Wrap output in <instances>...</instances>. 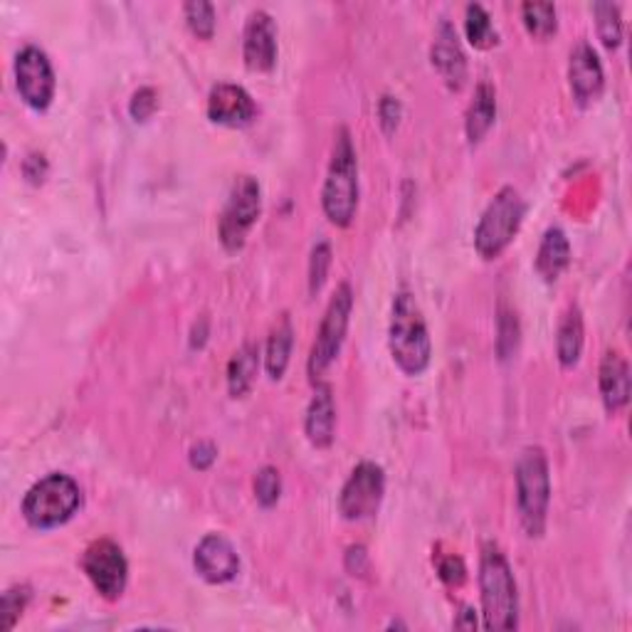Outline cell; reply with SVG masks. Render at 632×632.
Returning a JSON list of instances; mask_svg holds the SVG:
<instances>
[{
    "label": "cell",
    "instance_id": "obj_32",
    "mask_svg": "<svg viewBox=\"0 0 632 632\" xmlns=\"http://www.w3.org/2000/svg\"><path fill=\"white\" fill-rule=\"evenodd\" d=\"M158 109V92L154 87L136 89L132 99H129V114L134 122H148Z\"/></svg>",
    "mask_w": 632,
    "mask_h": 632
},
{
    "label": "cell",
    "instance_id": "obj_36",
    "mask_svg": "<svg viewBox=\"0 0 632 632\" xmlns=\"http://www.w3.org/2000/svg\"><path fill=\"white\" fill-rule=\"evenodd\" d=\"M23 175L33 185H40L45 181V175H48V161H45L42 154H31L23 161Z\"/></svg>",
    "mask_w": 632,
    "mask_h": 632
},
{
    "label": "cell",
    "instance_id": "obj_24",
    "mask_svg": "<svg viewBox=\"0 0 632 632\" xmlns=\"http://www.w3.org/2000/svg\"><path fill=\"white\" fill-rule=\"evenodd\" d=\"M464 35L474 50H491L499 42V33L485 5L470 3L464 8Z\"/></svg>",
    "mask_w": 632,
    "mask_h": 632
},
{
    "label": "cell",
    "instance_id": "obj_28",
    "mask_svg": "<svg viewBox=\"0 0 632 632\" xmlns=\"http://www.w3.org/2000/svg\"><path fill=\"white\" fill-rule=\"evenodd\" d=\"M27 603H31V588L27 585L17 583L13 588H8L3 598H0V630L11 632L17 625V620L23 618Z\"/></svg>",
    "mask_w": 632,
    "mask_h": 632
},
{
    "label": "cell",
    "instance_id": "obj_27",
    "mask_svg": "<svg viewBox=\"0 0 632 632\" xmlns=\"http://www.w3.org/2000/svg\"><path fill=\"white\" fill-rule=\"evenodd\" d=\"M183 17L189 31L198 37V40H210V37L216 35L218 17L212 3H206V0H191V3L183 5Z\"/></svg>",
    "mask_w": 632,
    "mask_h": 632
},
{
    "label": "cell",
    "instance_id": "obj_33",
    "mask_svg": "<svg viewBox=\"0 0 632 632\" xmlns=\"http://www.w3.org/2000/svg\"><path fill=\"white\" fill-rule=\"evenodd\" d=\"M435 566H438V575L442 579V583H448L450 588H460V585L467 581V566H464L458 554L440 556Z\"/></svg>",
    "mask_w": 632,
    "mask_h": 632
},
{
    "label": "cell",
    "instance_id": "obj_31",
    "mask_svg": "<svg viewBox=\"0 0 632 632\" xmlns=\"http://www.w3.org/2000/svg\"><path fill=\"white\" fill-rule=\"evenodd\" d=\"M329 269H331V245L327 240H319V243L314 245L312 250V257H309V294L316 296L324 284L329 280Z\"/></svg>",
    "mask_w": 632,
    "mask_h": 632
},
{
    "label": "cell",
    "instance_id": "obj_17",
    "mask_svg": "<svg viewBox=\"0 0 632 632\" xmlns=\"http://www.w3.org/2000/svg\"><path fill=\"white\" fill-rule=\"evenodd\" d=\"M304 435L316 450L331 448L333 438H337V403H333V393L329 386H316L312 403L306 408Z\"/></svg>",
    "mask_w": 632,
    "mask_h": 632
},
{
    "label": "cell",
    "instance_id": "obj_20",
    "mask_svg": "<svg viewBox=\"0 0 632 632\" xmlns=\"http://www.w3.org/2000/svg\"><path fill=\"white\" fill-rule=\"evenodd\" d=\"M497 122V92L489 82H479L470 101L467 117H464V134H467L470 146L485 142V136L491 132Z\"/></svg>",
    "mask_w": 632,
    "mask_h": 632
},
{
    "label": "cell",
    "instance_id": "obj_6",
    "mask_svg": "<svg viewBox=\"0 0 632 632\" xmlns=\"http://www.w3.org/2000/svg\"><path fill=\"white\" fill-rule=\"evenodd\" d=\"M526 216V203L514 185L499 189L474 228V250L482 259H497L514 243Z\"/></svg>",
    "mask_w": 632,
    "mask_h": 632
},
{
    "label": "cell",
    "instance_id": "obj_34",
    "mask_svg": "<svg viewBox=\"0 0 632 632\" xmlns=\"http://www.w3.org/2000/svg\"><path fill=\"white\" fill-rule=\"evenodd\" d=\"M401 117H403V107H401V99L393 97V95H384L378 101V124L384 129V134H396L398 124H401Z\"/></svg>",
    "mask_w": 632,
    "mask_h": 632
},
{
    "label": "cell",
    "instance_id": "obj_10",
    "mask_svg": "<svg viewBox=\"0 0 632 632\" xmlns=\"http://www.w3.org/2000/svg\"><path fill=\"white\" fill-rule=\"evenodd\" d=\"M386 495V472L380 464L364 460L358 462L349 479L343 482L339 495V514L347 522H366L380 509Z\"/></svg>",
    "mask_w": 632,
    "mask_h": 632
},
{
    "label": "cell",
    "instance_id": "obj_5",
    "mask_svg": "<svg viewBox=\"0 0 632 632\" xmlns=\"http://www.w3.org/2000/svg\"><path fill=\"white\" fill-rule=\"evenodd\" d=\"M82 507V489L70 474L52 472L48 477L25 491L23 497V519L33 528L48 532V528H58L68 524L70 519L77 514Z\"/></svg>",
    "mask_w": 632,
    "mask_h": 632
},
{
    "label": "cell",
    "instance_id": "obj_29",
    "mask_svg": "<svg viewBox=\"0 0 632 632\" xmlns=\"http://www.w3.org/2000/svg\"><path fill=\"white\" fill-rule=\"evenodd\" d=\"M253 487H255L257 505L265 507V509H272L282 497V474H280V470L269 467V464H267V467H263L255 474Z\"/></svg>",
    "mask_w": 632,
    "mask_h": 632
},
{
    "label": "cell",
    "instance_id": "obj_30",
    "mask_svg": "<svg viewBox=\"0 0 632 632\" xmlns=\"http://www.w3.org/2000/svg\"><path fill=\"white\" fill-rule=\"evenodd\" d=\"M497 353L501 361H511L519 351V319L514 312L501 309L499 314V327H497Z\"/></svg>",
    "mask_w": 632,
    "mask_h": 632
},
{
    "label": "cell",
    "instance_id": "obj_4",
    "mask_svg": "<svg viewBox=\"0 0 632 632\" xmlns=\"http://www.w3.org/2000/svg\"><path fill=\"white\" fill-rule=\"evenodd\" d=\"M516 507L526 536L538 538L546 532L548 507H551V472L542 448H524L516 460Z\"/></svg>",
    "mask_w": 632,
    "mask_h": 632
},
{
    "label": "cell",
    "instance_id": "obj_2",
    "mask_svg": "<svg viewBox=\"0 0 632 632\" xmlns=\"http://www.w3.org/2000/svg\"><path fill=\"white\" fill-rule=\"evenodd\" d=\"M479 598L487 630L519 628V593L507 556L495 542L482 546L479 556Z\"/></svg>",
    "mask_w": 632,
    "mask_h": 632
},
{
    "label": "cell",
    "instance_id": "obj_1",
    "mask_svg": "<svg viewBox=\"0 0 632 632\" xmlns=\"http://www.w3.org/2000/svg\"><path fill=\"white\" fill-rule=\"evenodd\" d=\"M388 349L393 364L405 376H423L433 361V341L427 331L425 316L415 294L401 290L393 296L388 327Z\"/></svg>",
    "mask_w": 632,
    "mask_h": 632
},
{
    "label": "cell",
    "instance_id": "obj_7",
    "mask_svg": "<svg viewBox=\"0 0 632 632\" xmlns=\"http://www.w3.org/2000/svg\"><path fill=\"white\" fill-rule=\"evenodd\" d=\"M351 312H353V290L349 282H341L329 300L327 312H324L321 316L309 361H306V370H309L312 384H319L321 376L329 370V366L339 358L341 347L349 333Z\"/></svg>",
    "mask_w": 632,
    "mask_h": 632
},
{
    "label": "cell",
    "instance_id": "obj_22",
    "mask_svg": "<svg viewBox=\"0 0 632 632\" xmlns=\"http://www.w3.org/2000/svg\"><path fill=\"white\" fill-rule=\"evenodd\" d=\"M585 343V327H583V314L579 306H571L563 314L559 324V333H556V356L563 368L579 366L581 353Z\"/></svg>",
    "mask_w": 632,
    "mask_h": 632
},
{
    "label": "cell",
    "instance_id": "obj_35",
    "mask_svg": "<svg viewBox=\"0 0 632 632\" xmlns=\"http://www.w3.org/2000/svg\"><path fill=\"white\" fill-rule=\"evenodd\" d=\"M218 460V448L212 442L208 440H200V442H195L191 452H189V462H191V467L193 470H198V472H206L212 467V462Z\"/></svg>",
    "mask_w": 632,
    "mask_h": 632
},
{
    "label": "cell",
    "instance_id": "obj_37",
    "mask_svg": "<svg viewBox=\"0 0 632 632\" xmlns=\"http://www.w3.org/2000/svg\"><path fill=\"white\" fill-rule=\"evenodd\" d=\"M347 569L353 575H364V571L368 569V554L364 546H351L347 551Z\"/></svg>",
    "mask_w": 632,
    "mask_h": 632
},
{
    "label": "cell",
    "instance_id": "obj_21",
    "mask_svg": "<svg viewBox=\"0 0 632 632\" xmlns=\"http://www.w3.org/2000/svg\"><path fill=\"white\" fill-rule=\"evenodd\" d=\"M292 347H294V327L290 314H282L280 321L275 324L272 331H269L267 349H265V368L267 376L272 380H282L287 374V366H290L292 358Z\"/></svg>",
    "mask_w": 632,
    "mask_h": 632
},
{
    "label": "cell",
    "instance_id": "obj_15",
    "mask_svg": "<svg viewBox=\"0 0 632 632\" xmlns=\"http://www.w3.org/2000/svg\"><path fill=\"white\" fill-rule=\"evenodd\" d=\"M208 119L218 126L245 129L257 119V105L245 87L218 82L208 95Z\"/></svg>",
    "mask_w": 632,
    "mask_h": 632
},
{
    "label": "cell",
    "instance_id": "obj_9",
    "mask_svg": "<svg viewBox=\"0 0 632 632\" xmlns=\"http://www.w3.org/2000/svg\"><path fill=\"white\" fill-rule=\"evenodd\" d=\"M80 566L101 598L114 603L124 596L129 583V561L122 546L111 542V538L92 542L82 554Z\"/></svg>",
    "mask_w": 632,
    "mask_h": 632
},
{
    "label": "cell",
    "instance_id": "obj_16",
    "mask_svg": "<svg viewBox=\"0 0 632 632\" xmlns=\"http://www.w3.org/2000/svg\"><path fill=\"white\" fill-rule=\"evenodd\" d=\"M430 62L452 92L464 87V82H467V54H464L458 31L450 21H440L438 31H435Z\"/></svg>",
    "mask_w": 632,
    "mask_h": 632
},
{
    "label": "cell",
    "instance_id": "obj_38",
    "mask_svg": "<svg viewBox=\"0 0 632 632\" xmlns=\"http://www.w3.org/2000/svg\"><path fill=\"white\" fill-rule=\"evenodd\" d=\"M454 628H460V630H474V628H477V618H474V610L472 608H462V618L454 620Z\"/></svg>",
    "mask_w": 632,
    "mask_h": 632
},
{
    "label": "cell",
    "instance_id": "obj_3",
    "mask_svg": "<svg viewBox=\"0 0 632 632\" xmlns=\"http://www.w3.org/2000/svg\"><path fill=\"white\" fill-rule=\"evenodd\" d=\"M358 156L351 142V132L341 126L333 138L331 161L321 189V208L331 226L349 228L358 210Z\"/></svg>",
    "mask_w": 632,
    "mask_h": 632
},
{
    "label": "cell",
    "instance_id": "obj_18",
    "mask_svg": "<svg viewBox=\"0 0 632 632\" xmlns=\"http://www.w3.org/2000/svg\"><path fill=\"white\" fill-rule=\"evenodd\" d=\"M598 388L608 413H620L630 401V366L618 351H606L598 368Z\"/></svg>",
    "mask_w": 632,
    "mask_h": 632
},
{
    "label": "cell",
    "instance_id": "obj_25",
    "mask_svg": "<svg viewBox=\"0 0 632 632\" xmlns=\"http://www.w3.org/2000/svg\"><path fill=\"white\" fill-rule=\"evenodd\" d=\"M522 23L536 40H548L559 31V11L554 3H524Z\"/></svg>",
    "mask_w": 632,
    "mask_h": 632
},
{
    "label": "cell",
    "instance_id": "obj_19",
    "mask_svg": "<svg viewBox=\"0 0 632 632\" xmlns=\"http://www.w3.org/2000/svg\"><path fill=\"white\" fill-rule=\"evenodd\" d=\"M571 265V243L566 232L554 226L544 232L536 253V272L544 282H556Z\"/></svg>",
    "mask_w": 632,
    "mask_h": 632
},
{
    "label": "cell",
    "instance_id": "obj_23",
    "mask_svg": "<svg viewBox=\"0 0 632 632\" xmlns=\"http://www.w3.org/2000/svg\"><path fill=\"white\" fill-rule=\"evenodd\" d=\"M259 343H243L228 364V390L232 398H243L253 390L259 370Z\"/></svg>",
    "mask_w": 632,
    "mask_h": 632
},
{
    "label": "cell",
    "instance_id": "obj_13",
    "mask_svg": "<svg viewBox=\"0 0 632 632\" xmlns=\"http://www.w3.org/2000/svg\"><path fill=\"white\" fill-rule=\"evenodd\" d=\"M280 54L277 23L267 11H253L243 31V60L250 72H272Z\"/></svg>",
    "mask_w": 632,
    "mask_h": 632
},
{
    "label": "cell",
    "instance_id": "obj_14",
    "mask_svg": "<svg viewBox=\"0 0 632 632\" xmlns=\"http://www.w3.org/2000/svg\"><path fill=\"white\" fill-rule=\"evenodd\" d=\"M569 85H571L573 101L579 107L596 105L603 95V89H606V72H603V62L591 42L581 40L571 50Z\"/></svg>",
    "mask_w": 632,
    "mask_h": 632
},
{
    "label": "cell",
    "instance_id": "obj_11",
    "mask_svg": "<svg viewBox=\"0 0 632 632\" xmlns=\"http://www.w3.org/2000/svg\"><path fill=\"white\" fill-rule=\"evenodd\" d=\"M15 87L17 95L33 111L50 109L58 80H54V68L48 52L37 48V45H25L15 54Z\"/></svg>",
    "mask_w": 632,
    "mask_h": 632
},
{
    "label": "cell",
    "instance_id": "obj_8",
    "mask_svg": "<svg viewBox=\"0 0 632 632\" xmlns=\"http://www.w3.org/2000/svg\"><path fill=\"white\" fill-rule=\"evenodd\" d=\"M259 212H263L259 181L255 175H238L218 222V238L228 253H238V250L245 247L250 230L255 228Z\"/></svg>",
    "mask_w": 632,
    "mask_h": 632
},
{
    "label": "cell",
    "instance_id": "obj_26",
    "mask_svg": "<svg viewBox=\"0 0 632 632\" xmlns=\"http://www.w3.org/2000/svg\"><path fill=\"white\" fill-rule=\"evenodd\" d=\"M593 17H596V31L600 42L608 50H618L622 42V15L618 3H593Z\"/></svg>",
    "mask_w": 632,
    "mask_h": 632
},
{
    "label": "cell",
    "instance_id": "obj_12",
    "mask_svg": "<svg viewBox=\"0 0 632 632\" xmlns=\"http://www.w3.org/2000/svg\"><path fill=\"white\" fill-rule=\"evenodd\" d=\"M193 569L206 583H230L240 573V556L228 536L206 534L193 551Z\"/></svg>",
    "mask_w": 632,
    "mask_h": 632
}]
</instances>
